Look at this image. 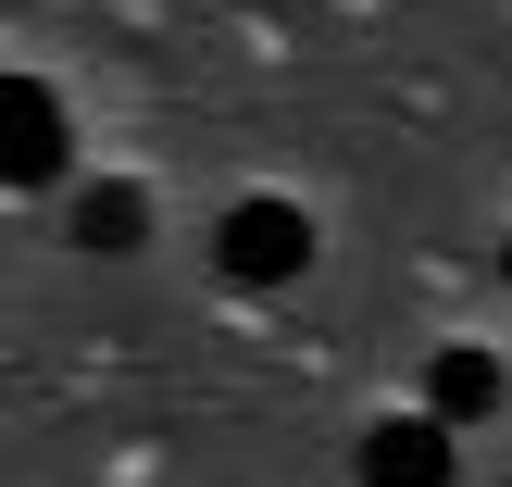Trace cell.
I'll use <instances>...</instances> for the list:
<instances>
[{
    "label": "cell",
    "instance_id": "cell-4",
    "mask_svg": "<svg viewBox=\"0 0 512 487\" xmlns=\"http://www.w3.org/2000/svg\"><path fill=\"white\" fill-rule=\"evenodd\" d=\"M500 400H512L500 350H438V363H425V413L438 425H475V413H500Z\"/></svg>",
    "mask_w": 512,
    "mask_h": 487
},
{
    "label": "cell",
    "instance_id": "cell-5",
    "mask_svg": "<svg viewBox=\"0 0 512 487\" xmlns=\"http://www.w3.org/2000/svg\"><path fill=\"white\" fill-rule=\"evenodd\" d=\"M150 238V188L138 175H100L88 200H75V250H138Z\"/></svg>",
    "mask_w": 512,
    "mask_h": 487
},
{
    "label": "cell",
    "instance_id": "cell-6",
    "mask_svg": "<svg viewBox=\"0 0 512 487\" xmlns=\"http://www.w3.org/2000/svg\"><path fill=\"white\" fill-rule=\"evenodd\" d=\"M500 275H512V250H500Z\"/></svg>",
    "mask_w": 512,
    "mask_h": 487
},
{
    "label": "cell",
    "instance_id": "cell-3",
    "mask_svg": "<svg viewBox=\"0 0 512 487\" xmlns=\"http://www.w3.org/2000/svg\"><path fill=\"white\" fill-rule=\"evenodd\" d=\"M363 487H450V425L438 413H388L363 438Z\"/></svg>",
    "mask_w": 512,
    "mask_h": 487
},
{
    "label": "cell",
    "instance_id": "cell-2",
    "mask_svg": "<svg viewBox=\"0 0 512 487\" xmlns=\"http://www.w3.org/2000/svg\"><path fill=\"white\" fill-rule=\"evenodd\" d=\"M63 88L50 75H0V188H50L63 175Z\"/></svg>",
    "mask_w": 512,
    "mask_h": 487
},
{
    "label": "cell",
    "instance_id": "cell-1",
    "mask_svg": "<svg viewBox=\"0 0 512 487\" xmlns=\"http://www.w3.org/2000/svg\"><path fill=\"white\" fill-rule=\"evenodd\" d=\"M213 263L238 275V288H288V275L313 263V225H300V200H238V213L213 225Z\"/></svg>",
    "mask_w": 512,
    "mask_h": 487
}]
</instances>
